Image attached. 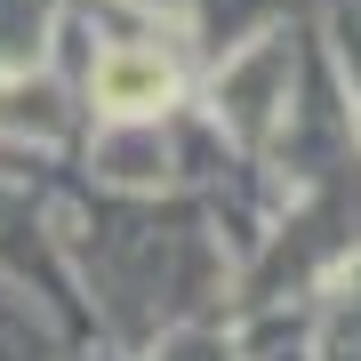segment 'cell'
<instances>
[{"mask_svg":"<svg viewBox=\"0 0 361 361\" xmlns=\"http://www.w3.org/2000/svg\"><path fill=\"white\" fill-rule=\"evenodd\" d=\"M97 89H104L113 113H145V104L169 97V65H161V56H104Z\"/></svg>","mask_w":361,"mask_h":361,"instance_id":"1","label":"cell"}]
</instances>
